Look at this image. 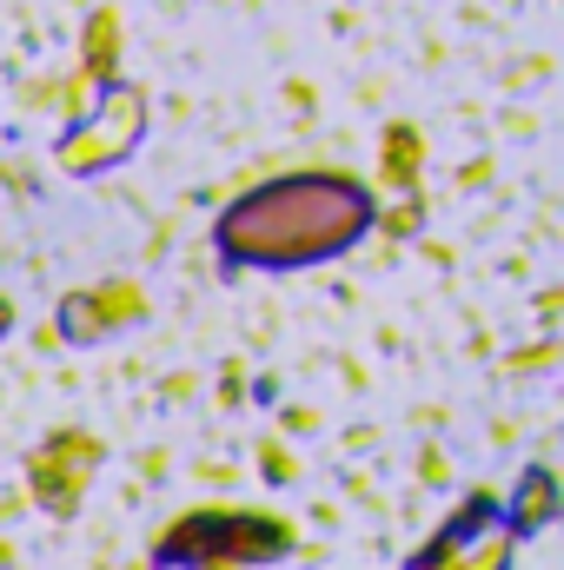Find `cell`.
Segmentation results:
<instances>
[{"label": "cell", "instance_id": "6da1fadb", "mask_svg": "<svg viewBox=\"0 0 564 570\" xmlns=\"http://www.w3.org/2000/svg\"><path fill=\"white\" fill-rule=\"evenodd\" d=\"M372 219V199L332 173L312 179H280L253 199H240L220 226L226 259H253V266H305L325 259L339 246H352Z\"/></svg>", "mask_w": 564, "mask_h": 570}]
</instances>
